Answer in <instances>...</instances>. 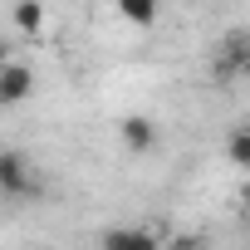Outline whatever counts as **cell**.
<instances>
[{
    "label": "cell",
    "mask_w": 250,
    "mask_h": 250,
    "mask_svg": "<svg viewBox=\"0 0 250 250\" xmlns=\"http://www.w3.org/2000/svg\"><path fill=\"white\" fill-rule=\"evenodd\" d=\"M118 20H128L133 30H152L157 15H162V0H113Z\"/></svg>",
    "instance_id": "cell-6"
},
{
    "label": "cell",
    "mask_w": 250,
    "mask_h": 250,
    "mask_svg": "<svg viewBox=\"0 0 250 250\" xmlns=\"http://www.w3.org/2000/svg\"><path fill=\"white\" fill-rule=\"evenodd\" d=\"M226 157L235 162V172H250V123H235L226 133Z\"/></svg>",
    "instance_id": "cell-8"
},
{
    "label": "cell",
    "mask_w": 250,
    "mask_h": 250,
    "mask_svg": "<svg viewBox=\"0 0 250 250\" xmlns=\"http://www.w3.org/2000/svg\"><path fill=\"white\" fill-rule=\"evenodd\" d=\"M118 143L128 147L133 157H147V152L162 147V128H157V118H147V113H123L118 118Z\"/></svg>",
    "instance_id": "cell-3"
},
{
    "label": "cell",
    "mask_w": 250,
    "mask_h": 250,
    "mask_svg": "<svg viewBox=\"0 0 250 250\" xmlns=\"http://www.w3.org/2000/svg\"><path fill=\"white\" fill-rule=\"evenodd\" d=\"M15 30L20 35H30V40H40V30H44V0H15Z\"/></svg>",
    "instance_id": "cell-7"
},
{
    "label": "cell",
    "mask_w": 250,
    "mask_h": 250,
    "mask_svg": "<svg viewBox=\"0 0 250 250\" xmlns=\"http://www.w3.org/2000/svg\"><path fill=\"white\" fill-rule=\"evenodd\" d=\"M240 74H250V30H230L211 49V79L216 83H230Z\"/></svg>",
    "instance_id": "cell-1"
},
{
    "label": "cell",
    "mask_w": 250,
    "mask_h": 250,
    "mask_svg": "<svg viewBox=\"0 0 250 250\" xmlns=\"http://www.w3.org/2000/svg\"><path fill=\"white\" fill-rule=\"evenodd\" d=\"M30 93H35V69L10 54L5 64H0V108H20Z\"/></svg>",
    "instance_id": "cell-4"
},
{
    "label": "cell",
    "mask_w": 250,
    "mask_h": 250,
    "mask_svg": "<svg viewBox=\"0 0 250 250\" xmlns=\"http://www.w3.org/2000/svg\"><path fill=\"white\" fill-rule=\"evenodd\" d=\"M98 245H108V250H157L162 235H157V230H128V226H113V230L98 235Z\"/></svg>",
    "instance_id": "cell-5"
},
{
    "label": "cell",
    "mask_w": 250,
    "mask_h": 250,
    "mask_svg": "<svg viewBox=\"0 0 250 250\" xmlns=\"http://www.w3.org/2000/svg\"><path fill=\"white\" fill-rule=\"evenodd\" d=\"M35 191H40V177H35L30 157L20 147H5V152H0V196H5V201H25Z\"/></svg>",
    "instance_id": "cell-2"
},
{
    "label": "cell",
    "mask_w": 250,
    "mask_h": 250,
    "mask_svg": "<svg viewBox=\"0 0 250 250\" xmlns=\"http://www.w3.org/2000/svg\"><path fill=\"white\" fill-rule=\"evenodd\" d=\"M240 206L250 211V172H245V187H240Z\"/></svg>",
    "instance_id": "cell-9"
}]
</instances>
